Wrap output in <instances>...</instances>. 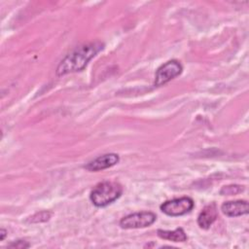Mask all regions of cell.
<instances>
[{
  "label": "cell",
  "instance_id": "6da1fadb",
  "mask_svg": "<svg viewBox=\"0 0 249 249\" xmlns=\"http://www.w3.org/2000/svg\"><path fill=\"white\" fill-rule=\"evenodd\" d=\"M104 45L101 42H91L81 45L65 55L58 63L55 73L57 76H63L69 73L82 71L89 61L93 58Z\"/></svg>",
  "mask_w": 249,
  "mask_h": 249
},
{
  "label": "cell",
  "instance_id": "7a4b0ae2",
  "mask_svg": "<svg viewBox=\"0 0 249 249\" xmlns=\"http://www.w3.org/2000/svg\"><path fill=\"white\" fill-rule=\"evenodd\" d=\"M122 186L113 181H105L97 184L90 192L89 198L97 207H104L121 196Z\"/></svg>",
  "mask_w": 249,
  "mask_h": 249
},
{
  "label": "cell",
  "instance_id": "3957f363",
  "mask_svg": "<svg viewBox=\"0 0 249 249\" xmlns=\"http://www.w3.org/2000/svg\"><path fill=\"white\" fill-rule=\"evenodd\" d=\"M183 67L181 63L175 59L168 60L167 62L163 63L161 66H160L156 72L155 75V82L154 86L160 87L172 79L176 78L182 73Z\"/></svg>",
  "mask_w": 249,
  "mask_h": 249
},
{
  "label": "cell",
  "instance_id": "277c9868",
  "mask_svg": "<svg viewBox=\"0 0 249 249\" xmlns=\"http://www.w3.org/2000/svg\"><path fill=\"white\" fill-rule=\"evenodd\" d=\"M195 206L194 200L191 197L183 196L167 200L160 205V210L168 216H181L189 213Z\"/></svg>",
  "mask_w": 249,
  "mask_h": 249
},
{
  "label": "cell",
  "instance_id": "5b68a950",
  "mask_svg": "<svg viewBox=\"0 0 249 249\" xmlns=\"http://www.w3.org/2000/svg\"><path fill=\"white\" fill-rule=\"evenodd\" d=\"M157 219L153 212H137L124 217L120 221V226L123 229H139L151 226Z\"/></svg>",
  "mask_w": 249,
  "mask_h": 249
},
{
  "label": "cell",
  "instance_id": "8992f818",
  "mask_svg": "<svg viewBox=\"0 0 249 249\" xmlns=\"http://www.w3.org/2000/svg\"><path fill=\"white\" fill-rule=\"evenodd\" d=\"M119 160H120V157L118 154L109 153V154H104L102 156H99L96 159L90 160L84 167L89 171H99L117 164Z\"/></svg>",
  "mask_w": 249,
  "mask_h": 249
},
{
  "label": "cell",
  "instance_id": "52a82bcc",
  "mask_svg": "<svg viewBox=\"0 0 249 249\" xmlns=\"http://www.w3.org/2000/svg\"><path fill=\"white\" fill-rule=\"evenodd\" d=\"M222 212L229 217H237L248 213L249 206L246 200L227 201L221 206Z\"/></svg>",
  "mask_w": 249,
  "mask_h": 249
},
{
  "label": "cell",
  "instance_id": "ba28073f",
  "mask_svg": "<svg viewBox=\"0 0 249 249\" xmlns=\"http://www.w3.org/2000/svg\"><path fill=\"white\" fill-rule=\"evenodd\" d=\"M217 207L215 203L206 205L197 217V225L203 230H207L217 219Z\"/></svg>",
  "mask_w": 249,
  "mask_h": 249
},
{
  "label": "cell",
  "instance_id": "9c48e42d",
  "mask_svg": "<svg viewBox=\"0 0 249 249\" xmlns=\"http://www.w3.org/2000/svg\"><path fill=\"white\" fill-rule=\"evenodd\" d=\"M157 232L159 237H160L161 239L170 240L173 242H185L188 239V236L182 228H177L174 231L158 230Z\"/></svg>",
  "mask_w": 249,
  "mask_h": 249
},
{
  "label": "cell",
  "instance_id": "30bf717a",
  "mask_svg": "<svg viewBox=\"0 0 249 249\" xmlns=\"http://www.w3.org/2000/svg\"><path fill=\"white\" fill-rule=\"evenodd\" d=\"M244 191V187L240 186V185H228V186H224L221 190H220V194L222 196H233V195H237L241 192Z\"/></svg>",
  "mask_w": 249,
  "mask_h": 249
},
{
  "label": "cell",
  "instance_id": "8fae6325",
  "mask_svg": "<svg viewBox=\"0 0 249 249\" xmlns=\"http://www.w3.org/2000/svg\"><path fill=\"white\" fill-rule=\"evenodd\" d=\"M51 213L49 211H41L30 216L26 221L28 223H42L50 220Z\"/></svg>",
  "mask_w": 249,
  "mask_h": 249
},
{
  "label": "cell",
  "instance_id": "7c38bea8",
  "mask_svg": "<svg viewBox=\"0 0 249 249\" xmlns=\"http://www.w3.org/2000/svg\"><path fill=\"white\" fill-rule=\"evenodd\" d=\"M30 246V244L25 241V240H17V241H14L13 243L9 244V247H13V248H28Z\"/></svg>",
  "mask_w": 249,
  "mask_h": 249
},
{
  "label": "cell",
  "instance_id": "4fadbf2b",
  "mask_svg": "<svg viewBox=\"0 0 249 249\" xmlns=\"http://www.w3.org/2000/svg\"><path fill=\"white\" fill-rule=\"evenodd\" d=\"M6 233H7V231L5 229H1L0 230V240H4V238L6 237Z\"/></svg>",
  "mask_w": 249,
  "mask_h": 249
}]
</instances>
